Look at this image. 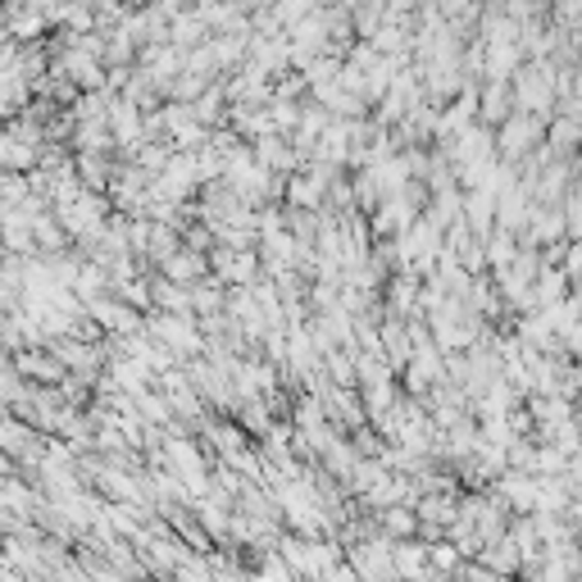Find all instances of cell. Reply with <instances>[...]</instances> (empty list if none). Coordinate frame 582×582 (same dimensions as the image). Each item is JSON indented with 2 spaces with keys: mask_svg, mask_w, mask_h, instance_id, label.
<instances>
[{
  "mask_svg": "<svg viewBox=\"0 0 582 582\" xmlns=\"http://www.w3.org/2000/svg\"><path fill=\"white\" fill-rule=\"evenodd\" d=\"M260 582H292V578H287V573H283V569H269V573H264V578H260Z\"/></svg>",
  "mask_w": 582,
  "mask_h": 582,
  "instance_id": "obj_1",
  "label": "cell"
}]
</instances>
